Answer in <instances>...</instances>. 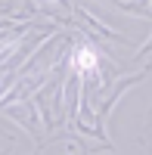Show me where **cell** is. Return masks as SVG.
I'll return each mask as SVG.
<instances>
[{
  "label": "cell",
  "instance_id": "cell-1",
  "mask_svg": "<svg viewBox=\"0 0 152 155\" xmlns=\"http://www.w3.org/2000/svg\"><path fill=\"white\" fill-rule=\"evenodd\" d=\"M74 65H78V71H93L96 68V53L90 47H81L78 53H74Z\"/></svg>",
  "mask_w": 152,
  "mask_h": 155
}]
</instances>
